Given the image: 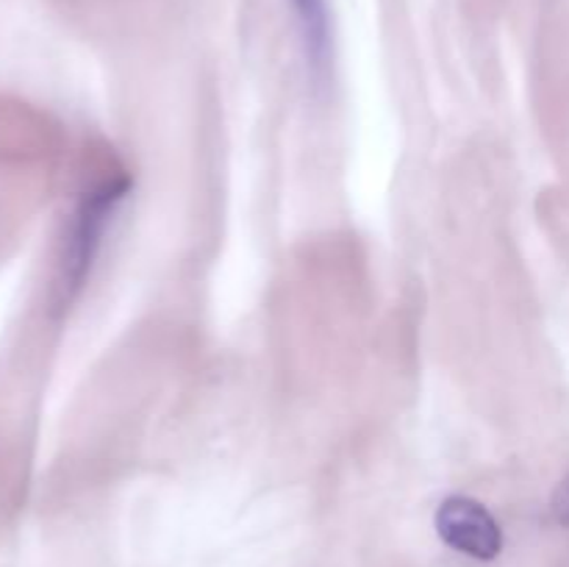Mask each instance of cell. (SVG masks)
<instances>
[{"mask_svg": "<svg viewBox=\"0 0 569 567\" xmlns=\"http://www.w3.org/2000/svg\"><path fill=\"white\" fill-rule=\"evenodd\" d=\"M131 192V181L126 172L103 178L94 183L89 192H83L81 203H78L76 215L70 220V231H67L64 256H61V298L72 300L83 281L89 278V270L94 265L100 245H103L106 228H109L111 217H114L117 206L128 198Z\"/></svg>", "mask_w": 569, "mask_h": 567, "instance_id": "obj_1", "label": "cell"}, {"mask_svg": "<svg viewBox=\"0 0 569 567\" xmlns=\"http://www.w3.org/2000/svg\"><path fill=\"white\" fill-rule=\"evenodd\" d=\"M437 534L445 545L472 559L492 561L503 550V531L495 515L467 495H450L439 504Z\"/></svg>", "mask_w": 569, "mask_h": 567, "instance_id": "obj_2", "label": "cell"}, {"mask_svg": "<svg viewBox=\"0 0 569 567\" xmlns=\"http://www.w3.org/2000/svg\"><path fill=\"white\" fill-rule=\"evenodd\" d=\"M289 3H292L309 81L317 89L326 87L333 70V22L328 0H289Z\"/></svg>", "mask_w": 569, "mask_h": 567, "instance_id": "obj_3", "label": "cell"}, {"mask_svg": "<svg viewBox=\"0 0 569 567\" xmlns=\"http://www.w3.org/2000/svg\"><path fill=\"white\" fill-rule=\"evenodd\" d=\"M550 515H553V520L559 523V526L569 528V472L561 478V484L556 487L553 498H550Z\"/></svg>", "mask_w": 569, "mask_h": 567, "instance_id": "obj_4", "label": "cell"}]
</instances>
